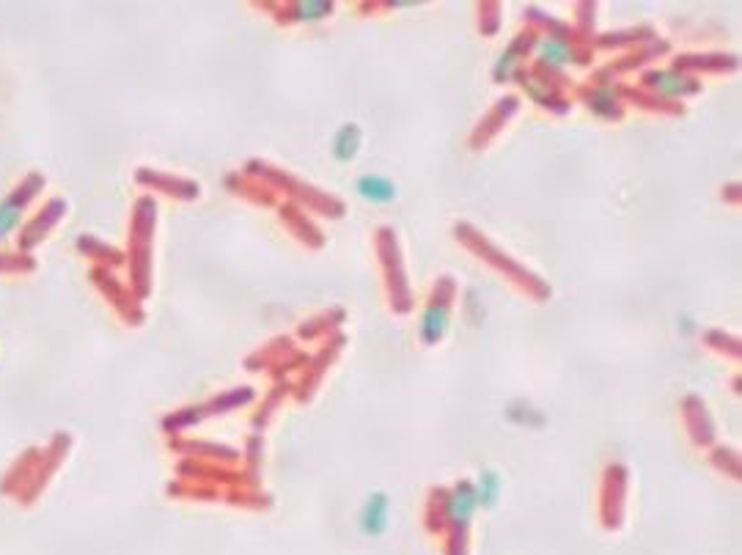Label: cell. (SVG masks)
Wrapping results in <instances>:
<instances>
[{
	"label": "cell",
	"mask_w": 742,
	"mask_h": 555,
	"mask_svg": "<svg viewBox=\"0 0 742 555\" xmlns=\"http://www.w3.org/2000/svg\"><path fill=\"white\" fill-rule=\"evenodd\" d=\"M421 330H424L426 341H435L437 335L445 330V311H443V308H429L426 316H424V322H421Z\"/></svg>",
	"instance_id": "5b68a950"
},
{
	"label": "cell",
	"mask_w": 742,
	"mask_h": 555,
	"mask_svg": "<svg viewBox=\"0 0 742 555\" xmlns=\"http://www.w3.org/2000/svg\"><path fill=\"white\" fill-rule=\"evenodd\" d=\"M358 190L363 198H369L374 203H385L396 196V187L383 177H363L358 181Z\"/></svg>",
	"instance_id": "7a4b0ae2"
},
{
	"label": "cell",
	"mask_w": 742,
	"mask_h": 555,
	"mask_svg": "<svg viewBox=\"0 0 742 555\" xmlns=\"http://www.w3.org/2000/svg\"><path fill=\"white\" fill-rule=\"evenodd\" d=\"M358 129H352V126H344L341 132H338V141H335V152L341 149V146H347L344 149V154H341V160H347V157H352L355 154V149H358Z\"/></svg>",
	"instance_id": "8992f818"
},
{
	"label": "cell",
	"mask_w": 742,
	"mask_h": 555,
	"mask_svg": "<svg viewBox=\"0 0 742 555\" xmlns=\"http://www.w3.org/2000/svg\"><path fill=\"white\" fill-rule=\"evenodd\" d=\"M385 523H388V506H385V498L383 495L369 498V503H366L363 514H360V525H363V530H366V533H380V530L385 528Z\"/></svg>",
	"instance_id": "6da1fadb"
},
{
	"label": "cell",
	"mask_w": 742,
	"mask_h": 555,
	"mask_svg": "<svg viewBox=\"0 0 742 555\" xmlns=\"http://www.w3.org/2000/svg\"><path fill=\"white\" fill-rule=\"evenodd\" d=\"M330 3H297L294 6V14L297 17H303V20H313V17H325V14H330Z\"/></svg>",
	"instance_id": "52a82bcc"
},
{
	"label": "cell",
	"mask_w": 742,
	"mask_h": 555,
	"mask_svg": "<svg viewBox=\"0 0 742 555\" xmlns=\"http://www.w3.org/2000/svg\"><path fill=\"white\" fill-rule=\"evenodd\" d=\"M473 506H476V492L473 489H457L454 492V498H451V506H448V511L457 517V520H467V514L473 511Z\"/></svg>",
	"instance_id": "277c9868"
},
{
	"label": "cell",
	"mask_w": 742,
	"mask_h": 555,
	"mask_svg": "<svg viewBox=\"0 0 742 555\" xmlns=\"http://www.w3.org/2000/svg\"><path fill=\"white\" fill-rule=\"evenodd\" d=\"M20 209H23V190L14 193V196H8L6 201L0 203V237H6L11 228L17 226Z\"/></svg>",
	"instance_id": "3957f363"
}]
</instances>
